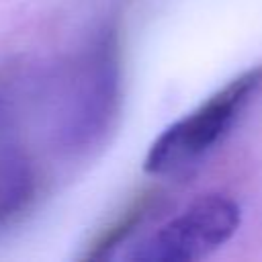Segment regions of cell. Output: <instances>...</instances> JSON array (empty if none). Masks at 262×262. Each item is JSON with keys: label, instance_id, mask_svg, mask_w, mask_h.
I'll use <instances>...</instances> for the list:
<instances>
[{"label": "cell", "instance_id": "6da1fadb", "mask_svg": "<svg viewBox=\"0 0 262 262\" xmlns=\"http://www.w3.org/2000/svg\"><path fill=\"white\" fill-rule=\"evenodd\" d=\"M260 86L262 68L250 70L225 84L201 106L166 127L156 137L147 149L143 170L154 176H168L199 162L227 135L250 96Z\"/></svg>", "mask_w": 262, "mask_h": 262}, {"label": "cell", "instance_id": "7a4b0ae2", "mask_svg": "<svg viewBox=\"0 0 262 262\" xmlns=\"http://www.w3.org/2000/svg\"><path fill=\"white\" fill-rule=\"evenodd\" d=\"M242 223L239 205L225 194H203L160 225L127 256L137 262H194L227 244Z\"/></svg>", "mask_w": 262, "mask_h": 262}]
</instances>
